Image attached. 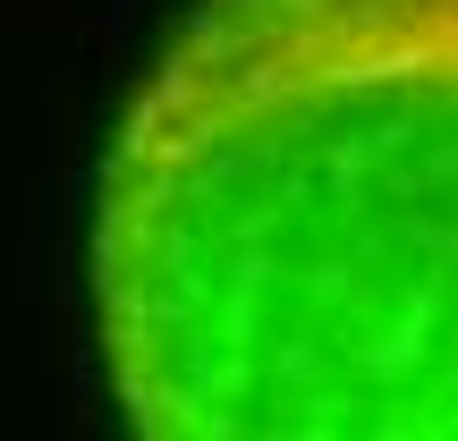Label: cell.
I'll return each instance as SVG.
<instances>
[{
	"instance_id": "cell-1",
	"label": "cell",
	"mask_w": 458,
	"mask_h": 441,
	"mask_svg": "<svg viewBox=\"0 0 458 441\" xmlns=\"http://www.w3.org/2000/svg\"><path fill=\"white\" fill-rule=\"evenodd\" d=\"M136 441H458V0H204L94 196Z\"/></svg>"
}]
</instances>
